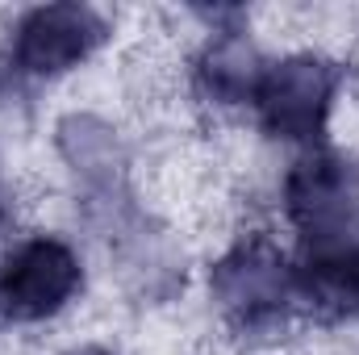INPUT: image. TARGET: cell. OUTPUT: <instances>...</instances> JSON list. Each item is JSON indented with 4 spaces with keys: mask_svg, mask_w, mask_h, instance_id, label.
Segmentation results:
<instances>
[{
    "mask_svg": "<svg viewBox=\"0 0 359 355\" xmlns=\"http://www.w3.org/2000/svg\"><path fill=\"white\" fill-rule=\"evenodd\" d=\"M209 293H213V305H217L222 322L238 339L280 335L292 322V314H301L297 264L268 234L238 239L209 267Z\"/></svg>",
    "mask_w": 359,
    "mask_h": 355,
    "instance_id": "1",
    "label": "cell"
},
{
    "mask_svg": "<svg viewBox=\"0 0 359 355\" xmlns=\"http://www.w3.org/2000/svg\"><path fill=\"white\" fill-rule=\"evenodd\" d=\"M343 80H347L343 63L322 55H288L280 63H268L251 100L264 134L318 151Z\"/></svg>",
    "mask_w": 359,
    "mask_h": 355,
    "instance_id": "3",
    "label": "cell"
},
{
    "mask_svg": "<svg viewBox=\"0 0 359 355\" xmlns=\"http://www.w3.org/2000/svg\"><path fill=\"white\" fill-rule=\"evenodd\" d=\"M264 67L268 63L259 59V51L234 25V29H213V38L205 42V51L192 67V80H196V92L213 105H247V100H255Z\"/></svg>",
    "mask_w": 359,
    "mask_h": 355,
    "instance_id": "6",
    "label": "cell"
},
{
    "mask_svg": "<svg viewBox=\"0 0 359 355\" xmlns=\"http://www.w3.org/2000/svg\"><path fill=\"white\" fill-rule=\"evenodd\" d=\"M284 213L301 239L297 260L359 251V168L334 151H305L284 176Z\"/></svg>",
    "mask_w": 359,
    "mask_h": 355,
    "instance_id": "2",
    "label": "cell"
},
{
    "mask_svg": "<svg viewBox=\"0 0 359 355\" xmlns=\"http://www.w3.org/2000/svg\"><path fill=\"white\" fill-rule=\"evenodd\" d=\"M8 226V201H4V188H0V230Z\"/></svg>",
    "mask_w": 359,
    "mask_h": 355,
    "instance_id": "7",
    "label": "cell"
},
{
    "mask_svg": "<svg viewBox=\"0 0 359 355\" xmlns=\"http://www.w3.org/2000/svg\"><path fill=\"white\" fill-rule=\"evenodd\" d=\"M72 355H113V351H104V347H80V351H72Z\"/></svg>",
    "mask_w": 359,
    "mask_h": 355,
    "instance_id": "8",
    "label": "cell"
},
{
    "mask_svg": "<svg viewBox=\"0 0 359 355\" xmlns=\"http://www.w3.org/2000/svg\"><path fill=\"white\" fill-rule=\"evenodd\" d=\"M80 288H84L80 255L63 239L34 234L17 243L0 264V318L13 326L46 322L59 309H67Z\"/></svg>",
    "mask_w": 359,
    "mask_h": 355,
    "instance_id": "5",
    "label": "cell"
},
{
    "mask_svg": "<svg viewBox=\"0 0 359 355\" xmlns=\"http://www.w3.org/2000/svg\"><path fill=\"white\" fill-rule=\"evenodd\" d=\"M109 38V21L88 4H38L29 8L4 46L8 80H55L80 67Z\"/></svg>",
    "mask_w": 359,
    "mask_h": 355,
    "instance_id": "4",
    "label": "cell"
}]
</instances>
